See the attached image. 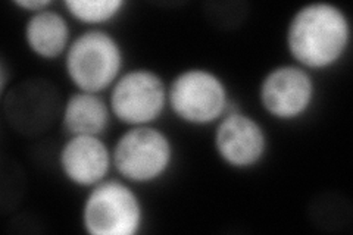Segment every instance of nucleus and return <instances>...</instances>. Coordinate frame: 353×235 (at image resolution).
<instances>
[{"label": "nucleus", "instance_id": "nucleus-1", "mask_svg": "<svg viewBox=\"0 0 353 235\" xmlns=\"http://www.w3.org/2000/svg\"><path fill=\"white\" fill-rule=\"evenodd\" d=\"M352 39L349 17L333 3L314 2L293 14L285 46L296 65L307 71L328 70L346 54Z\"/></svg>", "mask_w": 353, "mask_h": 235}, {"label": "nucleus", "instance_id": "nucleus-2", "mask_svg": "<svg viewBox=\"0 0 353 235\" xmlns=\"http://www.w3.org/2000/svg\"><path fill=\"white\" fill-rule=\"evenodd\" d=\"M63 59L65 72L77 92L101 94L123 75V48L102 28H88L74 37Z\"/></svg>", "mask_w": 353, "mask_h": 235}, {"label": "nucleus", "instance_id": "nucleus-3", "mask_svg": "<svg viewBox=\"0 0 353 235\" xmlns=\"http://www.w3.org/2000/svg\"><path fill=\"white\" fill-rule=\"evenodd\" d=\"M174 162V145L163 131L152 125L130 127L121 134L112 150V163L130 184L161 180Z\"/></svg>", "mask_w": 353, "mask_h": 235}, {"label": "nucleus", "instance_id": "nucleus-4", "mask_svg": "<svg viewBox=\"0 0 353 235\" xmlns=\"http://www.w3.org/2000/svg\"><path fill=\"white\" fill-rule=\"evenodd\" d=\"M168 108L189 125H211L233 108L228 88L214 71L190 68L174 76L168 85Z\"/></svg>", "mask_w": 353, "mask_h": 235}, {"label": "nucleus", "instance_id": "nucleus-5", "mask_svg": "<svg viewBox=\"0 0 353 235\" xmlns=\"http://www.w3.org/2000/svg\"><path fill=\"white\" fill-rule=\"evenodd\" d=\"M81 221L92 235H134L143 225V206L127 181L103 180L88 188Z\"/></svg>", "mask_w": 353, "mask_h": 235}, {"label": "nucleus", "instance_id": "nucleus-6", "mask_svg": "<svg viewBox=\"0 0 353 235\" xmlns=\"http://www.w3.org/2000/svg\"><path fill=\"white\" fill-rule=\"evenodd\" d=\"M108 103L112 116L123 124L152 125L168 106V85L152 70H131L110 87Z\"/></svg>", "mask_w": 353, "mask_h": 235}, {"label": "nucleus", "instance_id": "nucleus-7", "mask_svg": "<svg viewBox=\"0 0 353 235\" xmlns=\"http://www.w3.org/2000/svg\"><path fill=\"white\" fill-rule=\"evenodd\" d=\"M316 87L311 71L296 63L279 65L263 76L259 102L267 114L280 121H296L307 114Z\"/></svg>", "mask_w": 353, "mask_h": 235}, {"label": "nucleus", "instance_id": "nucleus-8", "mask_svg": "<svg viewBox=\"0 0 353 235\" xmlns=\"http://www.w3.org/2000/svg\"><path fill=\"white\" fill-rule=\"evenodd\" d=\"M214 145L225 165L234 170H249L259 165L267 154L268 136L261 122L231 108L216 122Z\"/></svg>", "mask_w": 353, "mask_h": 235}, {"label": "nucleus", "instance_id": "nucleus-9", "mask_svg": "<svg viewBox=\"0 0 353 235\" xmlns=\"http://www.w3.org/2000/svg\"><path fill=\"white\" fill-rule=\"evenodd\" d=\"M63 176L77 187L92 188L106 180L112 163V152L102 137L70 136L59 152Z\"/></svg>", "mask_w": 353, "mask_h": 235}, {"label": "nucleus", "instance_id": "nucleus-10", "mask_svg": "<svg viewBox=\"0 0 353 235\" xmlns=\"http://www.w3.org/2000/svg\"><path fill=\"white\" fill-rule=\"evenodd\" d=\"M24 39L27 48L46 61L65 56L72 41L68 21L50 8L30 14L26 22Z\"/></svg>", "mask_w": 353, "mask_h": 235}, {"label": "nucleus", "instance_id": "nucleus-11", "mask_svg": "<svg viewBox=\"0 0 353 235\" xmlns=\"http://www.w3.org/2000/svg\"><path fill=\"white\" fill-rule=\"evenodd\" d=\"M112 112L102 94L75 92L62 109V125L68 136H97L110 124Z\"/></svg>", "mask_w": 353, "mask_h": 235}, {"label": "nucleus", "instance_id": "nucleus-12", "mask_svg": "<svg viewBox=\"0 0 353 235\" xmlns=\"http://www.w3.org/2000/svg\"><path fill=\"white\" fill-rule=\"evenodd\" d=\"M124 0H66V12L85 25H103L123 14Z\"/></svg>", "mask_w": 353, "mask_h": 235}, {"label": "nucleus", "instance_id": "nucleus-13", "mask_svg": "<svg viewBox=\"0 0 353 235\" xmlns=\"http://www.w3.org/2000/svg\"><path fill=\"white\" fill-rule=\"evenodd\" d=\"M15 5L21 9L28 10L30 14H34L39 12V10L50 8L52 2H49V0H18Z\"/></svg>", "mask_w": 353, "mask_h": 235}]
</instances>
